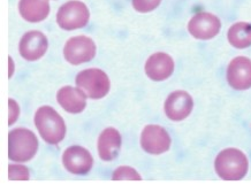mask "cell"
Returning a JSON list of instances; mask_svg holds the SVG:
<instances>
[{
	"label": "cell",
	"mask_w": 251,
	"mask_h": 185,
	"mask_svg": "<svg viewBox=\"0 0 251 185\" xmlns=\"http://www.w3.org/2000/svg\"><path fill=\"white\" fill-rule=\"evenodd\" d=\"M57 100L66 112L78 114L87 107V95L81 89L73 87H64L58 91Z\"/></svg>",
	"instance_id": "14"
},
{
	"label": "cell",
	"mask_w": 251,
	"mask_h": 185,
	"mask_svg": "<svg viewBox=\"0 0 251 185\" xmlns=\"http://www.w3.org/2000/svg\"><path fill=\"white\" fill-rule=\"evenodd\" d=\"M229 44L235 48H247L251 45V24L248 22H237L229 28Z\"/></svg>",
	"instance_id": "17"
},
{
	"label": "cell",
	"mask_w": 251,
	"mask_h": 185,
	"mask_svg": "<svg viewBox=\"0 0 251 185\" xmlns=\"http://www.w3.org/2000/svg\"><path fill=\"white\" fill-rule=\"evenodd\" d=\"M171 137L166 129L157 124H149L141 135V146L149 154L159 155L171 147Z\"/></svg>",
	"instance_id": "7"
},
{
	"label": "cell",
	"mask_w": 251,
	"mask_h": 185,
	"mask_svg": "<svg viewBox=\"0 0 251 185\" xmlns=\"http://www.w3.org/2000/svg\"><path fill=\"white\" fill-rule=\"evenodd\" d=\"M194 108V100L186 91L177 90L172 92L165 101V114L170 120L180 122L189 116Z\"/></svg>",
	"instance_id": "9"
},
{
	"label": "cell",
	"mask_w": 251,
	"mask_h": 185,
	"mask_svg": "<svg viewBox=\"0 0 251 185\" xmlns=\"http://www.w3.org/2000/svg\"><path fill=\"white\" fill-rule=\"evenodd\" d=\"M8 104H9V122L8 124L9 125H13L14 124V122L18 120L19 117V114H20V108H19V105L16 104V102L13 100V99H9L8 100Z\"/></svg>",
	"instance_id": "21"
},
{
	"label": "cell",
	"mask_w": 251,
	"mask_h": 185,
	"mask_svg": "<svg viewBox=\"0 0 251 185\" xmlns=\"http://www.w3.org/2000/svg\"><path fill=\"white\" fill-rule=\"evenodd\" d=\"M62 163L69 173L74 175H85L91 170L94 159L87 148L74 145L64 152Z\"/></svg>",
	"instance_id": "10"
},
{
	"label": "cell",
	"mask_w": 251,
	"mask_h": 185,
	"mask_svg": "<svg viewBox=\"0 0 251 185\" xmlns=\"http://www.w3.org/2000/svg\"><path fill=\"white\" fill-rule=\"evenodd\" d=\"M35 125L43 139L51 145L59 144L66 136L64 118L51 106L38 108L35 114Z\"/></svg>",
	"instance_id": "2"
},
{
	"label": "cell",
	"mask_w": 251,
	"mask_h": 185,
	"mask_svg": "<svg viewBox=\"0 0 251 185\" xmlns=\"http://www.w3.org/2000/svg\"><path fill=\"white\" fill-rule=\"evenodd\" d=\"M19 12L25 21L41 22L50 13L49 0H20Z\"/></svg>",
	"instance_id": "16"
},
{
	"label": "cell",
	"mask_w": 251,
	"mask_h": 185,
	"mask_svg": "<svg viewBox=\"0 0 251 185\" xmlns=\"http://www.w3.org/2000/svg\"><path fill=\"white\" fill-rule=\"evenodd\" d=\"M161 0H133V6L137 12L149 13L160 5Z\"/></svg>",
	"instance_id": "20"
},
{
	"label": "cell",
	"mask_w": 251,
	"mask_h": 185,
	"mask_svg": "<svg viewBox=\"0 0 251 185\" xmlns=\"http://www.w3.org/2000/svg\"><path fill=\"white\" fill-rule=\"evenodd\" d=\"M221 22L218 16L209 12H200L195 14L188 23V31L194 38L209 41L219 34Z\"/></svg>",
	"instance_id": "8"
},
{
	"label": "cell",
	"mask_w": 251,
	"mask_h": 185,
	"mask_svg": "<svg viewBox=\"0 0 251 185\" xmlns=\"http://www.w3.org/2000/svg\"><path fill=\"white\" fill-rule=\"evenodd\" d=\"M174 60L167 53L158 52L150 55L145 62V74L150 79L161 82L171 77L174 71Z\"/></svg>",
	"instance_id": "13"
},
{
	"label": "cell",
	"mask_w": 251,
	"mask_h": 185,
	"mask_svg": "<svg viewBox=\"0 0 251 185\" xmlns=\"http://www.w3.org/2000/svg\"><path fill=\"white\" fill-rule=\"evenodd\" d=\"M96 55V44L87 36L68 39L64 47V57L69 64L78 66L91 61Z\"/></svg>",
	"instance_id": "6"
},
{
	"label": "cell",
	"mask_w": 251,
	"mask_h": 185,
	"mask_svg": "<svg viewBox=\"0 0 251 185\" xmlns=\"http://www.w3.org/2000/svg\"><path fill=\"white\" fill-rule=\"evenodd\" d=\"M114 181H141L142 177L134 168L128 166L119 167L113 173Z\"/></svg>",
	"instance_id": "18"
},
{
	"label": "cell",
	"mask_w": 251,
	"mask_h": 185,
	"mask_svg": "<svg viewBox=\"0 0 251 185\" xmlns=\"http://www.w3.org/2000/svg\"><path fill=\"white\" fill-rule=\"evenodd\" d=\"M98 154L104 161H112L118 157L121 147V135L114 128H106L99 135Z\"/></svg>",
	"instance_id": "15"
},
{
	"label": "cell",
	"mask_w": 251,
	"mask_h": 185,
	"mask_svg": "<svg viewBox=\"0 0 251 185\" xmlns=\"http://www.w3.org/2000/svg\"><path fill=\"white\" fill-rule=\"evenodd\" d=\"M227 81L233 89L239 91L251 88V60L246 57H236L227 68Z\"/></svg>",
	"instance_id": "11"
},
{
	"label": "cell",
	"mask_w": 251,
	"mask_h": 185,
	"mask_svg": "<svg viewBox=\"0 0 251 185\" xmlns=\"http://www.w3.org/2000/svg\"><path fill=\"white\" fill-rule=\"evenodd\" d=\"M90 13L85 4L78 0H71L59 8L57 22L64 30H76L88 24Z\"/></svg>",
	"instance_id": "5"
},
{
	"label": "cell",
	"mask_w": 251,
	"mask_h": 185,
	"mask_svg": "<svg viewBox=\"0 0 251 185\" xmlns=\"http://www.w3.org/2000/svg\"><path fill=\"white\" fill-rule=\"evenodd\" d=\"M214 169L225 181H240L248 174L249 161L242 151L229 147L217 155Z\"/></svg>",
	"instance_id": "1"
},
{
	"label": "cell",
	"mask_w": 251,
	"mask_h": 185,
	"mask_svg": "<svg viewBox=\"0 0 251 185\" xmlns=\"http://www.w3.org/2000/svg\"><path fill=\"white\" fill-rule=\"evenodd\" d=\"M48 46L46 36L41 31L32 30L23 35L20 41L19 51L23 59L28 61H36L45 55Z\"/></svg>",
	"instance_id": "12"
},
{
	"label": "cell",
	"mask_w": 251,
	"mask_h": 185,
	"mask_svg": "<svg viewBox=\"0 0 251 185\" xmlns=\"http://www.w3.org/2000/svg\"><path fill=\"white\" fill-rule=\"evenodd\" d=\"M77 88L84 92L88 98L100 99L110 92L111 83L105 71L98 68H90L82 70L75 78Z\"/></svg>",
	"instance_id": "4"
},
{
	"label": "cell",
	"mask_w": 251,
	"mask_h": 185,
	"mask_svg": "<svg viewBox=\"0 0 251 185\" xmlns=\"http://www.w3.org/2000/svg\"><path fill=\"white\" fill-rule=\"evenodd\" d=\"M38 140L29 129L16 128L8 134V158L16 162L31 160L37 153Z\"/></svg>",
	"instance_id": "3"
},
{
	"label": "cell",
	"mask_w": 251,
	"mask_h": 185,
	"mask_svg": "<svg viewBox=\"0 0 251 185\" xmlns=\"http://www.w3.org/2000/svg\"><path fill=\"white\" fill-rule=\"evenodd\" d=\"M8 178L11 181H28L29 170L25 166H20V164H9Z\"/></svg>",
	"instance_id": "19"
}]
</instances>
